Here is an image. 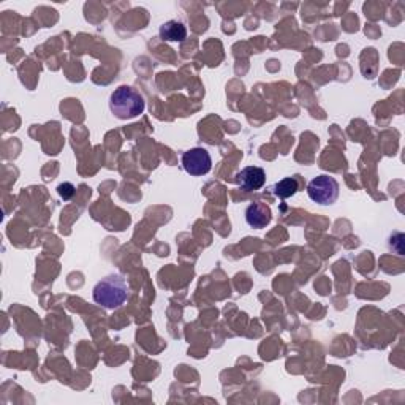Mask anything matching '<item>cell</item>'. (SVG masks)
Here are the masks:
<instances>
[{
    "label": "cell",
    "instance_id": "1",
    "mask_svg": "<svg viewBox=\"0 0 405 405\" xmlns=\"http://www.w3.org/2000/svg\"><path fill=\"white\" fill-rule=\"evenodd\" d=\"M94 301L108 311L119 309L129 296V285L122 276L111 274L94 287Z\"/></svg>",
    "mask_w": 405,
    "mask_h": 405
},
{
    "label": "cell",
    "instance_id": "2",
    "mask_svg": "<svg viewBox=\"0 0 405 405\" xmlns=\"http://www.w3.org/2000/svg\"><path fill=\"white\" fill-rule=\"evenodd\" d=\"M144 108H146V101L140 92L129 86L118 87L110 97V110L120 120L138 118L143 114Z\"/></svg>",
    "mask_w": 405,
    "mask_h": 405
},
{
    "label": "cell",
    "instance_id": "3",
    "mask_svg": "<svg viewBox=\"0 0 405 405\" xmlns=\"http://www.w3.org/2000/svg\"><path fill=\"white\" fill-rule=\"evenodd\" d=\"M339 183L328 174H320L307 185L309 198L313 203L322 204V206H329V204L336 203V199L339 198Z\"/></svg>",
    "mask_w": 405,
    "mask_h": 405
},
{
    "label": "cell",
    "instance_id": "4",
    "mask_svg": "<svg viewBox=\"0 0 405 405\" xmlns=\"http://www.w3.org/2000/svg\"><path fill=\"white\" fill-rule=\"evenodd\" d=\"M180 162H183L185 173H189L190 176H204L213 168V159H211L208 149L204 148H193L187 150L183 154Z\"/></svg>",
    "mask_w": 405,
    "mask_h": 405
},
{
    "label": "cell",
    "instance_id": "5",
    "mask_svg": "<svg viewBox=\"0 0 405 405\" xmlns=\"http://www.w3.org/2000/svg\"><path fill=\"white\" fill-rule=\"evenodd\" d=\"M234 180L246 192L260 190L266 183V173L260 166H246L244 170L236 174Z\"/></svg>",
    "mask_w": 405,
    "mask_h": 405
},
{
    "label": "cell",
    "instance_id": "6",
    "mask_svg": "<svg viewBox=\"0 0 405 405\" xmlns=\"http://www.w3.org/2000/svg\"><path fill=\"white\" fill-rule=\"evenodd\" d=\"M271 219H273L271 209L263 203H252L250 206L246 209L247 225L255 229H263L268 227L271 223Z\"/></svg>",
    "mask_w": 405,
    "mask_h": 405
},
{
    "label": "cell",
    "instance_id": "7",
    "mask_svg": "<svg viewBox=\"0 0 405 405\" xmlns=\"http://www.w3.org/2000/svg\"><path fill=\"white\" fill-rule=\"evenodd\" d=\"M160 38L165 41H184L187 29L180 21H168L160 27Z\"/></svg>",
    "mask_w": 405,
    "mask_h": 405
},
{
    "label": "cell",
    "instance_id": "8",
    "mask_svg": "<svg viewBox=\"0 0 405 405\" xmlns=\"http://www.w3.org/2000/svg\"><path fill=\"white\" fill-rule=\"evenodd\" d=\"M296 192H298V180L294 178H285L274 185V195L282 199L293 197Z\"/></svg>",
    "mask_w": 405,
    "mask_h": 405
},
{
    "label": "cell",
    "instance_id": "9",
    "mask_svg": "<svg viewBox=\"0 0 405 405\" xmlns=\"http://www.w3.org/2000/svg\"><path fill=\"white\" fill-rule=\"evenodd\" d=\"M57 192H59V195L62 197L64 199H70L71 197L75 195V187L71 185L70 183H65V184H60L57 187Z\"/></svg>",
    "mask_w": 405,
    "mask_h": 405
}]
</instances>
